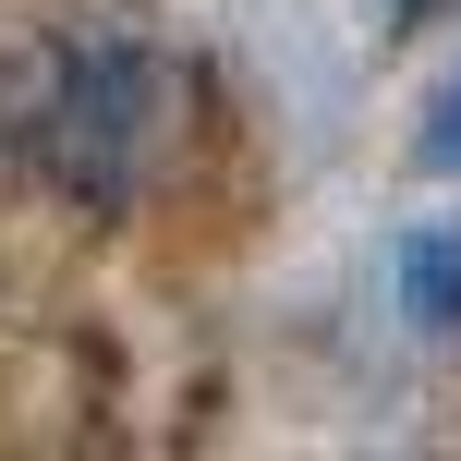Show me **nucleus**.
Returning a JSON list of instances; mask_svg holds the SVG:
<instances>
[{"mask_svg":"<svg viewBox=\"0 0 461 461\" xmlns=\"http://www.w3.org/2000/svg\"><path fill=\"white\" fill-rule=\"evenodd\" d=\"M401 292H413V316H425V328H449V316H461V243H413Z\"/></svg>","mask_w":461,"mask_h":461,"instance_id":"obj_2","label":"nucleus"},{"mask_svg":"<svg viewBox=\"0 0 461 461\" xmlns=\"http://www.w3.org/2000/svg\"><path fill=\"white\" fill-rule=\"evenodd\" d=\"M389 13H425V0H389Z\"/></svg>","mask_w":461,"mask_h":461,"instance_id":"obj_4","label":"nucleus"},{"mask_svg":"<svg viewBox=\"0 0 461 461\" xmlns=\"http://www.w3.org/2000/svg\"><path fill=\"white\" fill-rule=\"evenodd\" d=\"M425 170H461V86L438 97V134H425Z\"/></svg>","mask_w":461,"mask_h":461,"instance_id":"obj_3","label":"nucleus"},{"mask_svg":"<svg viewBox=\"0 0 461 461\" xmlns=\"http://www.w3.org/2000/svg\"><path fill=\"white\" fill-rule=\"evenodd\" d=\"M170 97H183V73L158 61V49L134 37H73L37 61V86H24V158H37V183H61L73 207L122 219L146 183H158L170 158Z\"/></svg>","mask_w":461,"mask_h":461,"instance_id":"obj_1","label":"nucleus"}]
</instances>
